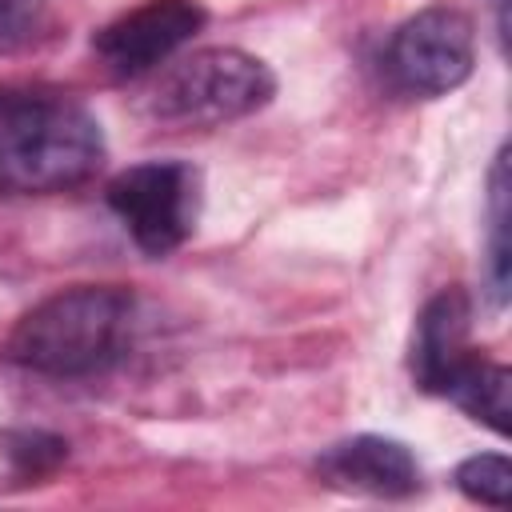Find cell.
<instances>
[{
  "label": "cell",
  "mask_w": 512,
  "mask_h": 512,
  "mask_svg": "<svg viewBox=\"0 0 512 512\" xmlns=\"http://www.w3.org/2000/svg\"><path fill=\"white\" fill-rule=\"evenodd\" d=\"M136 336V296L120 284L60 288L28 308L4 340V356L40 376H96L112 368Z\"/></svg>",
  "instance_id": "6da1fadb"
},
{
  "label": "cell",
  "mask_w": 512,
  "mask_h": 512,
  "mask_svg": "<svg viewBox=\"0 0 512 512\" xmlns=\"http://www.w3.org/2000/svg\"><path fill=\"white\" fill-rule=\"evenodd\" d=\"M108 144L96 116L64 96H0V192L48 196L88 184Z\"/></svg>",
  "instance_id": "7a4b0ae2"
},
{
  "label": "cell",
  "mask_w": 512,
  "mask_h": 512,
  "mask_svg": "<svg viewBox=\"0 0 512 512\" xmlns=\"http://www.w3.org/2000/svg\"><path fill=\"white\" fill-rule=\"evenodd\" d=\"M276 96L272 68L244 48H196L148 88V112L180 128H216L260 112Z\"/></svg>",
  "instance_id": "3957f363"
},
{
  "label": "cell",
  "mask_w": 512,
  "mask_h": 512,
  "mask_svg": "<svg viewBox=\"0 0 512 512\" xmlns=\"http://www.w3.org/2000/svg\"><path fill=\"white\" fill-rule=\"evenodd\" d=\"M104 200L144 256H168L196 228L200 172L184 160H144L112 176Z\"/></svg>",
  "instance_id": "277c9868"
},
{
  "label": "cell",
  "mask_w": 512,
  "mask_h": 512,
  "mask_svg": "<svg viewBox=\"0 0 512 512\" xmlns=\"http://www.w3.org/2000/svg\"><path fill=\"white\" fill-rule=\"evenodd\" d=\"M476 64V28L460 8L432 4L408 16L384 48L388 80L408 96H444L472 76Z\"/></svg>",
  "instance_id": "5b68a950"
},
{
  "label": "cell",
  "mask_w": 512,
  "mask_h": 512,
  "mask_svg": "<svg viewBox=\"0 0 512 512\" xmlns=\"http://www.w3.org/2000/svg\"><path fill=\"white\" fill-rule=\"evenodd\" d=\"M208 12L200 0H144L92 36V52L112 76H144L168 64L200 28Z\"/></svg>",
  "instance_id": "8992f818"
},
{
  "label": "cell",
  "mask_w": 512,
  "mask_h": 512,
  "mask_svg": "<svg viewBox=\"0 0 512 512\" xmlns=\"http://www.w3.org/2000/svg\"><path fill=\"white\" fill-rule=\"evenodd\" d=\"M316 472L324 484L344 488V492H364V496H412L420 488V464L408 452V444L392 436H352L320 452Z\"/></svg>",
  "instance_id": "52a82bcc"
},
{
  "label": "cell",
  "mask_w": 512,
  "mask_h": 512,
  "mask_svg": "<svg viewBox=\"0 0 512 512\" xmlns=\"http://www.w3.org/2000/svg\"><path fill=\"white\" fill-rule=\"evenodd\" d=\"M468 320H472V304H468L464 288H444L420 312L416 340H412V376L424 392H440L444 380L452 376V368L472 352Z\"/></svg>",
  "instance_id": "ba28073f"
},
{
  "label": "cell",
  "mask_w": 512,
  "mask_h": 512,
  "mask_svg": "<svg viewBox=\"0 0 512 512\" xmlns=\"http://www.w3.org/2000/svg\"><path fill=\"white\" fill-rule=\"evenodd\" d=\"M440 396H448L456 408H464L472 420L488 424L496 436H508V416H512V372L496 360H484L468 352L452 376L444 380Z\"/></svg>",
  "instance_id": "9c48e42d"
},
{
  "label": "cell",
  "mask_w": 512,
  "mask_h": 512,
  "mask_svg": "<svg viewBox=\"0 0 512 512\" xmlns=\"http://www.w3.org/2000/svg\"><path fill=\"white\" fill-rule=\"evenodd\" d=\"M512 244H508V152L500 148L488 176V292L492 304L508 300Z\"/></svg>",
  "instance_id": "30bf717a"
},
{
  "label": "cell",
  "mask_w": 512,
  "mask_h": 512,
  "mask_svg": "<svg viewBox=\"0 0 512 512\" xmlns=\"http://www.w3.org/2000/svg\"><path fill=\"white\" fill-rule=\"evenodd\" d=\"M456 488L472 500V504H488V508H504L512 496V464L500 452H476L468 460H460L456 468Z\"/></svg>",
  "instance_id": "8fae6325"
},
{
  "label": "cell",
  "mask_w": 512,
  "mask_h": 512,
  "mask_svg": "<svg viewBox=\"0 0 512 512\" xmlns=\"http://www.w3.org/2000/svg\"><path fill=\"white\" fill-rule=\"evenodd\" d=\"M44 0H0V44L16 40L40 12Z\"/></svg>",
  "instance_id": "7c38bea8"
}]
</instances>
